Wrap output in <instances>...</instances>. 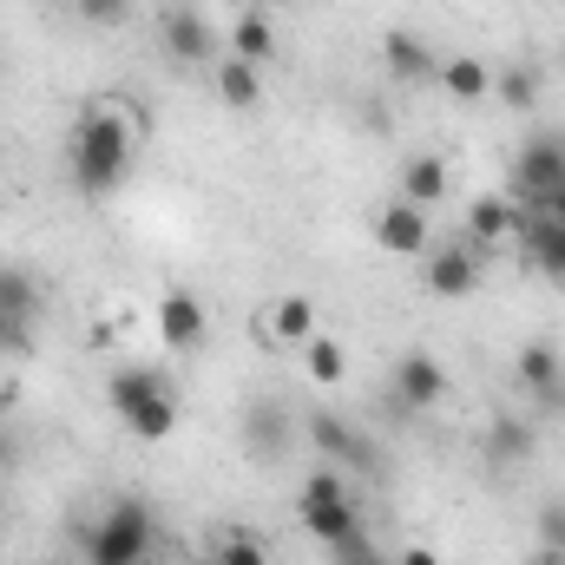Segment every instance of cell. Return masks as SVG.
Here are the masks:
<instances>
[{"label": "cell", "mask_w": 565, "mask_h": 565, "mask_svg": "<svg viewBox=\"0 0 565 565\" xmlns=\"http://www.w3.org/2000/svg\"><path fill=\"white\" fill-rule=\"evenodd\" d=\"M66 158H73V184H79L86 198H113V191L132 178V113H119V106H86V113L73 119Z\"/></svg>", "instance_id": "1"}, {"label": "cell", "mask_w": 565, "mask_h": 565, "mask_svg": "<svg viewBox=\"0 0 565 565\" xmlns=\"http://www.w3.org/2000/svg\"><path fill=\"white\" fill-rule=\"evenodd\" d=\"M151 540H158L151 507L132 500V493H119V500L86 526V559L93 565H139L145 553H151Z\"/></svg>", "instance_id": "2"}, {"label": "cell", "mask_w": 565, "mask_h": 565, "mask_svg": "<svg viewBox=\"0 0 565 565\" xmlns=\"http://www.w3.org/2000/svg\"><path fill=\"white\" fill-rule=\"evenodd\" d=\"M296 513H302V526H309L322 546H342V540H355V533H362V520H355V500H349L342 473H309V480H302Z\"/></svg>", "instance_id": "3"}, {"label": "cell", "mask_w": 565, "mask_h": 565, "mask_svg": "<svg viewBox=\"0 0 565 565\" xmlns=\"http://www.w3.org/2000/svg\"><path fill=\"white\" fill-rule=\"evenodd\" d=\"M513 198H526L533 211L553 198L565 184V139H553V132H540V139H526L520 151H513Z\"/></svg>", "instance_id": "4"}, {"label": "cell", "mask_w": 565, "mask_h": 565, "mask_svg": "<svg viewBox=\"0 0 565 565\" xmlns=\"http://www.w3.org/2000/svg\"><path fill=\"white\" fill-rule=\"evenodd\" d=\"M395 402L408 408V415H427V408H440L447 402V369L434 362V355H402L395 362Z\"/></svg>", "instance_id": "5"}, {"label": "cell", "mask_w": 565, "mask_h": 565, "mask_svg": "<svg viewBox=\"0 0 565 565\" xmlns=\"http://www.w3.org/2000/svg\"><path fill=\"white\" fill-rule=\"evenodd\" d=\"M158 40H164V53H171L178 66H204V60L217 53V33H211V20H204L198 7H171L164 26H158Z\"/></svg>", "instance_id": "6"}, {"label": "cell", "mask_w": 565, "mask_h": 565, "mask_svg": "<svg viewBox=\"0 0 565 565\" xmlns=\"http://www.w3.org/2000/svg\"><path fill=\"white\" fill-rule=\"evenodd\" d=\"M375 244H382V250H395V257H427V244H434V224H427L422 204L395 198V204L375 217Z\"/></svg>", "instance_id": "7"}, {"label": "cell", "mask_w": 565, "mask_h": 565, "mask_svg": "<svg viewBox=\"0 0 565 565\" xmlns=\"http://www.w3.org/2000/svg\"><path fill=\"white\" fill-rule=\"evenodd\" d=\"M480 282V244H427V289L434 296H467Z\"/></svg>", "instance_id": "8"}, {"label": "cell", "mask_w": 565, "mask_h": 565, "mask_svg": "<svg viewBox=\"0 0 565 565\" xmlns=\"http://www.w3.org/2000/svg\"><path fill=\"white\" fill-rule=\"evenodd\" d=\"M520 244H526V264L546 282H565V224L546 211H526L520 217Z\"/></svg>", "instance_id": "9"}, {"label": "cell", "mask_w": 565, "mask_h": 565, "mask_svg": "<svg viewBox=\"0 0 565 565\" xmlns=\"http://www.w3.org/2000/svg\"><path fill=\"white\" fill-rule=\"evenodd\" d=\"M520 388L546 408H565V355L553 342H526L520 349Z\"/></svg>", "instance_id": "10"}, {"label": "cell", "mask_w": 565, "mask_h": 565, "mask_svg": "<svg viewBox=\"0 0 565 565\" xmlns=\"http://www.w3.org/2000/svg\"><path fill=\"white\" fill-rule=\"evenodd\" d=\"M204 329H211V322H204V302H198L191 289H171V296L158 302V335H164L171 349H198Z\"/></svg>", "instance_id": "11"}, {"label": "cell", "mask_w": 565, "mask_h": 565, "mask_svg": "<svg viewBox=\"0 0 565 565\" xmlns=\"http://www.w3.org/2000/svg\"><path fill=\"white\" fill-rule=\"evenodd\" d=\"M309 440H316L329 460H342V467H375V447H369L349 422H335V415H309Z\"/></svg>", "instance_id": "12"}, {"label": "cell", "mask_w": 565, "mask_h": 565, "mask_svg": "<svg viewBox=\"0 0 565 565\" xmlns=\"http://www.w3.org/2000/svg\"><path fill=\"white\" fill-rule=\"evenodd\" d=\"M447 184H454V171H447V158H440V151H422V158H408V164H402V198H408V204H422V211H434V204L447 198Z\"/></svg>", "instance_id": "13"}, {"label": "cell", "mask_w": 565, "mask_h": 565, "mask_svg": "<svg viewBox=\"0 0 565 565\" xmlns=\"http://www.w3.org/2000/svg\"><path fill=\"white\" fill-rule=\"evenodd\" d=\"M382 60H388V73H395L402 86H427V79H440V60L427 53L415 33H388V40H382Z\"/></svg>", "instance_id": "14"}, {"label": "cell", "mask_w": 565, "mask_h": 565, "mask_svg": "<svg viewBox=\"0 0 565 565\" xmlns=\"http://www.w3.org/2000/svg\"><path fill=\"white\" fill-rule=\"evenodd\" d=\"M440 93H454L460 106H473V99L493 93V66L473 60V53H454V60H440Z\"/></svg>", "instance_id": "15"}, {"label": "cell", "mask_w": 565, "mask_h": 565, "mask_svg": "<svg viewBox=\"0 0 565 565\" xmlns=\"http://www.w3.org/2000/svg\"><path fill=\"white\" fill-rule=\"evenodd\" d=\"M500 237H520V211L507 198H473L467 204V244H500Z\"/></svg>", "instance_id": "16"}, {"label": "cell", "mask_w": 565, "mask_h": 565, "mask_svg": "<svg viewBox=\"0 0 565 565\" xmlns=\"http://www.w3.org/2000/svg\"><path fill=\"white\" fill-rule=\"evenodd\" d=\"M151 395H171V382H164L158 369H119V375H113V388H106L113 415H132L139 402H151Z\"/></svg>", "instance_id": "17"}, {"label": "cell", "mask_w": 565, "mask_h": 565, "mask_svg": "<svg viewBox=\"0 0 565 565\" xmlns=\"http://www.w3.org/2000/svg\"><path fill=\"white\" fill-rule=\"evenodd\" d=\"M540 93H546V73H540V66H500V73H493V99L513 106V113H533Z\"/></svg>", "instance_id": "18"}, {"label": "cell", "mask_w": 565, "mask_h": 565, "mask_svg": "<svg viewBox=\"0 0 565 565\" xmlns=\"http://www.w3.org/2000/svg\"><path fill=\"white\" fill-rule=\"evenodd\" d=\"M244 440H250L257 454H282V447H289V415H282V402H250Z\"/></svg>", "instance_id": "19"}, {"label": "cell", "mask_w": 565, "mask_h": 565, "mask_svg": "<svg viewBox=\"0 0 565 565\" xmlns=\"http://www.w3.org/2000/svg\"><path fill=\"white\" fill-rule=\"evenodd\" d=\"M302 369H309V382H316V388H342L349 355H342V342H335V335H309V342H302Z\"/></svg>", "instance_id": "20"}, {"label": "cell", "mask_w": 565, "mask_h": 565, "mask_svg": "<svg viewBox=\"0 0 565 565\" xmlns=\"http://www.w3.org/2000/svg\"><path fill=\"white\" fill-rule=\"evenodd\" d=\"M264 329H270V342H309L316 335V302L309 296H282L277 309L264 316Z\"/></svg>", "instance_id": "21"}, {"label": "cell", "mask_w": 565, "mask_h": 565, "mask_svg": "<svg viewBox=\"0 0 565 565\" xmlns=\"http://www.w3.org/2000/svg\"><path fill=\"white\" fill-rule=\"evenodd\" d=\"M277 53V26L264 20V13H244L237 26H231V60H250V66H264Z\"/></svg>", "instance_id": "22"}, {"label": "cell", "mask_w": 565, "mask_h": 565, "mask_svg": "<svg viewBox=\"0 0 565 565\" xmlns=\"http://www.w3.org/2000/svg\"><path fill=\"white\" fill-rule=\"evenodd\" d=\"M217 99H224L231 113H250V106L264 99V79H257V66H250V60H224V73H217Z\"/></svg>", "instance_id": "23"}, {"label": "cell", "mask_w": 565, "mask_h": 565, "mask_svg": "<svg viewBox=\"0 0 565 565\" xmlns=\"http://www.w3.org/2000/svg\"><path fill=\"white\" fill-rule=\"evenodd\" d=\"M119 422L132 427L139 440H171V434H178V395H151V402H139V408L119 415Z\"/></svg>", "instance_id": "24"}, {"label": "cell", "mask_w": 565, "mask_h": 565, "mask_svg": "<svg viewBox=\"0 0 565 565\" xmlns=\"http://www.w3.org/2000/svg\"><path fill=\"white\" fill-rule=\"evenodd\" d=\"M487 454H493V460H526V454H533V427L513 422V415H500L493 434H487Z\"/></svg>", "instance_id": "25"}, {"label": "cell", "mask_w": 565, "mask_h": 565, "mask_svg": "<svg viewBox=\"0 0 565 565\" xmlns=\"http://www.w3.org/2000/svg\"><path fill=\"white\" fill-rule=\"evenodd\" d=\"M0 309L33 322V316H40V282L26 277V270H0Z\"/></svg>", "instance_id": "26"}, {"label": "cell", "mask_w": 565, "mask_h": 565, "mask_svg": "<svg viewBox=\"0 0 565 565\" xmlns=\"http://www.w3.org/2000/svg\"><path fill=\"white\" fill-rule=\"evenodd\" d=\"M211 565H270V559H264V546H257V540L231 533V540H224V546L211 553Z\"/></svg>", "instance_id": "27"}, {"label": "cell", "mask_w": 565, "mask_h": 565, "mask_svg": "<svg viewBox=\"0 0 565 565\" xmlns=\"http://www.w3.org/2000/svg\"><path fill=\"white\" fill-rule=\"evenodd\" d=\"M26 349H33V322L0 309V355H26Z\"/></svg>", "instance_id": "28"}, {"label": "cell", "mask_w": 565, "mask_h": 565, "mask_svg": "<svg viewBox=\"0 0 565 565\" xmlns=\"http://www.w3.org/2000/svg\"><path fill=\"white\" fill-rule=\"evenodd\" d=\"M540 546H546V553H565V500L540 507Z\"/></svg>", "instance_id": "29"}, {"label": "cell", "mask_w": 565, "mask_h": 565, "mask_svg": "<svg viewBox=\"0 0 565 565\" xmlns=\"http://www.w3.org/2000/svg\"><path fill=\"white\" fill-rule=\"evenodd\" d=\"M73 7H79L86 20H119V13H126V0H73Z\"/></svg>", "instance_id": "30"}, {"label": "cell", "mask_w": 565, "mask_h": 565, "mask_svg": "<svg viewBox=\"0 0 565 565\" xmlns=\"http://www.w3.org/2000/svg\"><path fill=\"white\" fill-rule=\"evenodd\" d=\"M395 565H440V559H434L427 546H402V553H395Z\"/></svg>", "instance_id": "31"}, {"label": "cell", "mask_w": 565, "mask_h": 565, "mask_svg": "<svg viewBox=\"0 0 565 565\" xmlns=\"http://www.w3.org/2000/svg\"><path fill=\"white\" fill-rule=\"evenodd\" d=\"M13 402H20V382H7V375H0V415H7Z\"/></svg>", "instance_id": "32"}, {"label": "cell", "mask_w": 565, "mask_h": 565, "mask_svg": "<svg viewBox=\"0 0 565 565\" xmlns=\"http://www.w3.org/2000/svg\"><path fill=\"white\" fill-rule=\"evenodd\" d=\"M540 211H546V217H559V224H565V184L553 191V198H546V204H540Z\"/></svg>", "instance_id": "33"}, {"label": "cell", "mask_w": 565, "mask_h": 565, "mask_svg": "<svg viewBox=\"0 0 565 565\" xmlns=\"http://www.w3.org/2000/svg\"><path fill=\"white\" fill-rule=\"evenodd\" d=\"M526 565H565V553H546V546H533V559Z\"/></svg>", "instance_id": "34"}, {"label": "cell", "mask_w": 565, "mask_h": 565, "mask_svg": "<svg viewBox=\"0 0 565 565\" xmlns=\"http://www.w3.org/2000/svg\"><path fill=\"white\" fill-rule=\"evenodd\" d=\"M369 565H395V559H382V553H375V559H369Z\"/></svg>", "instance_id": "35"}, {"label": "cell", "mask_w": 565, "mask_h": 565, "mask_svg": "<svg viewBox=\"0 0 565 565\" xmlns=\"http://www.w3.org/2000/svg\"><path fill=\"white\" fill-rule=\"evenodd\" d=\"M191 565H211V559H191Z\"/></svg>", "instance_id": "36"}, {"label": "cell", "mask_w": 565, "mask_h": 565, "mask_svg": "<svg viewBox=\"0 0 565 565\" xmlns=\"http://www.w3.org/2000/svg\"><path fill=\"white\" fill-rule=\"evenodd\" d=\"M559 60H565V46H559Z\"/></svg>", "instance_id": "37"}]
</instances>
